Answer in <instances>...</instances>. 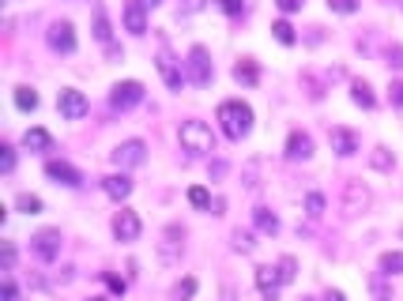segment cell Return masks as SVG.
Returning a JSON list of instances; mask_svg holds the SVG:
<instances>
[{"label": "cell", "instance_id": "obj_1", "mask_svg": "<svg viewBox=\"0 0 403 301\" xmlns=\"http://www.w3.org/2000/svg\"><path fill=\"white\" fill-rule=\"evenodd\" d=\"M219 125L222 132H227L230 139H245L249 132H252V109L245 106V102H222L219 106Z\"/></svg>", "mask_w": 403, "mask_h": 301}, {"label": "cell", "instance_id": "obj_2", "mask_svg": "<svg viewBox=\"0 0 403 301\" xmlns=\"http://www.w3.org/2000/svg\"><path fill=\"white\" fill-rule=\"evenodd\" d=\"M177 139H181V147L189 150V155H211L215 150V132L204 125V121H185V125L177 128Z\"/></svg>", "mask_w": 403, "mask_h": 301}, {"label": "cell", "instance_id": "obj_3", "mask_svg": "<svg viewBox=\"0 0 403 301\" xmlns=\"http://www.w3.org/2000/svg\"><path fill=\"white\" fill-rule=\"evenodd\" d=\"M185 75H189V83H196V87H208V83L215 79L211 53L204 49V45H192V49H189V61H185Z\"/></svg>", "mask_w": 403, "mask_h": 301}, {"label": "cell", "instance_id": "obj_4", "mask_svg": "<svg viewBox=\"0 0 403 301\" xmlns=\"http://www.w3.org/2000/svg\"><path fill=\"white\" fill-rule=\"evenodd\" d=\"M155 68H158V75H162V83H166L170 91H181L185 83H189V75H185L181 61H177V56L166 49V45H162V49H158V56H155Z\"/></svg>", "mask_w": 403, "mask_h": 301}, {"label": "cell", "instance_id": "obj_5", "mask_svg": "<svg viewBox=\"0 0 403 301\" xmlns=\"http://www.w3.org/2000/svg\"><path fill=\"white\" fill-rule=\"evenodd\" d=\"M109 102H114V109H132V106H139V102H144V83H139V79H121V83H114Z\"/></svg>", "mask_w": 403, "mask_h": 301}, {"label": "cell", "instance_id": "obj_6", "mask_svg": "<svg viewBox=\"0 0 403 301\" xmlns=\"http://www.w3.org/2000/svg\"><path fill=\"white\" fill-rule=\"evenodd\" d=\"M109 158L121 166V169H132V166H144V158H147V144L144 139H125L121 147L109 150Z\"/></svg>", "mask_w": 403, "mask_h": 301}, {"label": "cell", "instance_id": "obj_7", "mask_svg": "<svg viewBox=\"0 0 403 301\" xmlns=\"http://www.w3.org/2000/svg\"><path fill=\"white\" fill-rule=\"evenodd\" d=\"M31 249H34V256H38L42 263H53L61 256V230H38L31 238Z\"/></svg>", "mask_w": 403, "mask_h": 301}, {"label": "cell", "instance_id": "obj_8", "mask_svg": "<svg viewBox=\"0 0 403 301\" xmlns=\"http://www.w3.org/2000/svg\"><path fill=\"white\" fill-rule=\"evenodd\" d=\"M57 109H61V117L64 121H79V117H87V98H83V91H76V87H64L61 94H57Z\"/></svg>", "mask_w": 403, "mask_h": 301}, {"label": "cell", "instance_id": "obj_9", "mask_svg": "<svg viewBox=\"0 0 403 301\" xmlns=\"http://www.w3.org/2000/svg\"><path fill=\"white\" fill-rule=\"evenodd\" d=\"M365 207H370V188H365L362 181H347V188H343V215H347V219H358Z\"/></svg>", "mask_w": 403, "mask_h": 301}, {"label": "cell", "instance_id": "obj_10", "mask_svg": "<svg viewBox=\"0 0 403 301\" xmlns=\"http://www.w3.org/2000/svg\"><path fill=\"white\" fill-rule=\"evenodd\" d=\"M328 139H332V150H335L340 158H351V155H358V150H362L358 132H351V128H340V125H335L332 132H328Z\"/></svg>", "mask_w": 403, "mask_h": 301}, {"label": "cell", "instance_id": "obj_11", "mask_svg": "<svg viewBox=\"0 0 403 301\" xmlns=\"http://www.w3.org/2000/svg\"><path fill=\"white\" fill-rule=\"evenodd\" d=\"M50 45L57 53H76V26L68 23V19H61V23L50 26Z\"/></svg>", "mask_w": 403, "mask_h": 301}, {"label": "cell", "instance_id": "obj_12", "mask_svg": "<svg viewBox=\"0 0 403 301\" xmlns=\"http://www.w3.org/2000/svg\"><path fill=\"white\" fill-rule=\"evenodd\" d=\"M45 177L64 185V188H79L83 185V173L76 166H68V162H45Z\"/></svg>", "mask_w": 403, "mask_h": 301}, {"label": "cell", "instance_id": "obj_13", "mask_svg": "<svg viewBox=\"0 0 403 301\" xmlns=\"http://www.w3.org/2000/svg\"><path fill=\"white\" fill-rule=\"evenodd\" d=\"M114 238L117 241H136L139 238V215L136 211H125V207H121L114 215Z\"/></svg>", "mask_w": 403, "mask_h": 301}, {"label": "cell", "instance_id": "obj_14", "mask_svg": "<svg viewBox=\"0 0 403 301\" xmlns=\"http://www.w3.org/2000/svg\"><path fill=\"white\" fill-rule=\"evenodd\" d=\"M257 286H260V294H264V301H279V286H283L279 268H271V263L257 268Z\"/></svg>", "mask_w": 403, "mask_h": 301}, {"label": "cell", "instance_id": "obj_15", "mask_svg": "<svg viewBox=\"0 0 403 301\" xmlns=\"http://www.w3.org/2000/svg\"><path fill=\"white\" fill-rule=\"evenodd\" d=\"M125 31L128 34H144L147 31V8H144V0H128V4H125Z\"/></svg>", "mask_w": 403, "mask_h": 301}, {"label": "cell", "instance_id": "obj_16", "mask_svg": "<svg viewBox=\"0 0 403 301\" xmlns=\"http://www.w3.org/2000/svg\"><path fill=\"white\" fill-rule=\"evenodd\" d=\"M287 158H290V162H305V158H313V139H309L305 132H290Z\"/></svg>", "mask_w": 403, "mask_h": 301}, {"label": "cell", "instance_id": "obj_17", "mask_svg": "<svg viewBox=\"0 0 403 301\" xmlns=\"http://www.w3.org/2000/svg\"><path fill=\"white\" fill-rule=\"evenodd\" d=\"M102 188H106V196L109 200H128L132 196V181H128V173H109V177H102Z\"/></svg>", "mask_w": 403, "mask_h": 301}, {"label": "cell", "instance_id": "obj_18", "mask_svg": "<svg viewBox=\"0 0 403 301\" xmlns=\"http://www.w3.org/2000/svg\"><path fill=\"white\" fill-rule=\"evenodd\" d=\"M234 79H238L241 87H257V83H260L257 61H249V56H245V61H238V64H234Z\"/></svg>", "mask_w": 403, "mask_h": 301}, {"label": "cell", "instance_id": "obj_19", "mask_svg": "<svg viewBox=\"0 0 403 301\" xmlns=\"http://www.w3.org/2000/svg\"><path fill=\"white\" fill-rule=\"evenodd\" d=\"M177 233H181V230L170 226V230H166V241L158 245V256H162L166 263H177V260H181V241H177Z\"/></svg>", "mask_w": 403, "mask_h": 301}, {"label": "cell", "instance_id": "obj_20", "mask_svg": "<svg viewBox=\"0 0 403 301\" xmlns=\"http://www.w3.org/2000/svg\"><path fill=\"white\" fill-rule=\"evenodd\" d=\"M23 147L26 150H53V136L45 128H26L23 132Z\"/></svg>", "mask_w": 403, "mask_h": 301}, {"label": "cell", "instance_id": "obj_21", "mask_svg": "<svg viewBox=\"0 0 403 301\" xmlns=\"http://www.w3.org/2000/svg\"><path fill=\"white\" fill-rule=\"evenodd\" d=\"M252 222H257V230L264 233V238H275L279 233V219L268 211V207H252Z\"/></svg>", "mask_w": 403, "mask_h": 301}, {"label": "cell", "instance_id": "obj_22", "mask_svg": "<svg viewBox=\"0 0 403 301\" xmlns=\"http://www.w3.org/2000/svg\"><path fill=\"white\" fill-rule=\"evenodd\" d=\"M370 166H373V169H381V173H392V169H396V155H392V150L381 144V147H373V150H370Z\"/></svg>", "mask_w": 403, "mask_h": 301}, {"label": "cell", "instance_id": "obj_23", "mask_svg": "<svg viewBox=\"0 0 403 301\" xmlns=\"http://www.w3.org/2000/svg\"><path fill=\"white\" fill-rule=\"evenodd\" d=\"M351 98H354V106H362V109L377 106V98H373V91H370V83H365V79H354L351 83Z\"/></svg>", "mask_w": 403, "mask_h": 301}, {"label": "cell", "instance_id": "obj_24", "mask_svg": "<svg viewBox=\"0 0 403 301\" xmlns=\"http://www.w3.org/2000/svg\"><path fill=\"white\" fill-rule=\"evenodd\" d=\"M95 38L102 45H109V38H114V31H109V19H106V8L95 4Z\"/></svg>", "mask_w": 403, "mask_h": 301}, {"label": "cell", "instance_id": "obj_25", "mask_svg": "<svg viewBox=\"0 0 403 301\" xmlns=\"http://www.w3.org/2000/svg\"><path fill=\"white\" fill-rule=\"evenodd\" d=\"M15 106H20L23 113L38 109V91L34 87H15Z\"/></svg>", "mask_w": 403, "mask_h": 301}, {"label": "cell", "instance_id": "obj_26", "mask_svg": "<svg viewBox=\"0 0 403 301\" xmlns=\"http://www.w3.org/2000/svg\"><path fill=\"white\" fill-rule=\"evenodd\" d=\"M271 34H275V42H279V45H294V42H298L294 26H290L287 19H279V23H271Z\"/></svg>", "mask_w": 403, "mask_h": 301}, {"label": "cell", "instance_id": "obj_27", "mask_svg": "<svg viewBox=\"0 0 403 301\" xmlns=\"http://www.w3.org/2000/svg\"><path fill=\"white\" fill-rule=\"evenodd\" d=\"M381 275H403V252H384L381 256Z\"/></svg>", "mask_w": 403, "mask_h": 301}, {"label": "cell", "instance_id": "obj_28", "mask_svg": "<svg viewBox=\"0 0 403 301\" xmlns=\"http://www.w3.org/2000/svg\"><path fill=\"white\" fill-rule=\"evenodd\" d=\"M324 207H328V200H324L321 192H309V196H305V215H309V219H321Z\"/></svg>", "mask_w": 403, "mask_h": 301}, {"label": "cell", "instance_id": "obj_29", "mask_svg": "<svg viewBox=\"0 0 403 301\" xmlns=\"http://www.w3.org/2000/svg\"><path fill=\"white\" fill-rule=\"evenodd\" d=\"M189 203L200 207V211H208V207H211V192H208L204 185H192V188H189Z\"/></svg>", "mask_w": 403, "mask_h": 301}, {"label": "cell", "instance_id": "obj_30", "mask_svg": "<svg viewBox=\"0 0 403 301\" xmlns=\"http://www.w3.org/2000/svg\"><path fill=\"white\" fill-rule=\"evenodd\" d=\"M230 241H234V249H238V252H252V249H257V241H252L249 230H234Z\"/></svg>", "mask_w": 403, "mask_h": 301}, {"label": "cell", "instance_id": "obj_31", "mask_svg": "<svg viewBox=\"0 0 403 301\" xmlns=\"http://www.w3.org/2000/svg\"><path fill=\"white\" fill-rule=\"evenodd\" d=\"M15 207H20L23 215H38L42 211V200H38V196H31V192H23L20 200H15Z\"/></svg>", "mask_w": 403, "mask_h": 301}, {"label": "cell", "instance_id": "obj_32", "mask_svg": "<svg viewBox=\"0 0 403 301\" xmlns=\"http://www.w3.org/2000/svg\"><path fill=\"white\" fill-rule=\"evenodd\" d=\"M275 268H279V279H283V282H294V275H298V260L294 256H283Z\"/></svg>", "mask_w": 403, "mask_h": 301}, {"label": "cell", "instance_id": "obj_33", "mask_svg": "<svg viewBox=\"0 0 403 301\" xmlns=\"http://www.w3.org/2000/svg\"><path fill=\"white\" fill-rule=\"evenodd\" d=\"M328 8H332V12H340V15H354L358 12V0H328Z\"/></svg>", "mask_w": 403, "mask_h": 301}, {"label": "cell", "instance_id": "obj_34", "mask_svg": "<svg viewBox=\"0 0 403 301\" xmlns=\"http://www.w3.org/2000/svg\"><path fill=\"white\" fill-rule=\"evenodd\" d=\"M196 294V279H185V282H177V286H174V298L177 301H189Z\"/></svg>", "mask_w": 403, "mask_h": 301}, {"label": "cell", "instance_id": "obj_35", "mask_svg": "<svg viewBox=\"0 0 403 301\" xmlns=\"http://www.w3.org/2000/svg\"><path fill=\"white\" fill-rule=\"evenodd\" d=\"M0 169H4V173H12L15 169V147H0Z\"/></svg>", "mask_w": 403, "mask_h": 301}, {"label": "cell", "instance_id": "obj_36", "mask_svg": "<svg viewBox=\"0 0 403 301\" xmlns=\"http://www.w3.org/2000/svg\"><path fill=\"white\" fill-rule=\"evenodd\" d=\"M0 260H4V271H15V245L4 241V249H0Z\"/></svg>", "mask_w": 403, "mask_h": 301}, {"label": "cell", "instance_id": "obj_37", "mask_svg": "<svg viewBox=\"0 0 403 301\" xmlns=\"http://www.w3.org/2000/svg\"><path fill=\"white\" fill-rule=\"evenodd\" d=\"M4 301H20V290H15V279H12V271H4Z\"/></svg>", "mask_w": 403, "mask_h": 301}, {"label": "cell", "instance_id": "obj_38", "mask_svg": "<svg viewBox=\"0 0 403 301\" xmlns=\"http://www.w3.org/2000/svg\"><path fill=\"white\" fill-rule=\"evenodd\" d=\"M215 4H219L227 15H241V12H245V0H215Z\"/></svg>", "mask_w": 403, "mask_h": 301}, {"label": "cell", "instance_id": "obj_39", "mask_svg": "<svg viewBox=\"0 0 403 301\" xmlns=\"http://www.w3.org/2000/svg\"><path fill=\"white\" fill-rule=\"evenodd\" d=\"M177 8H181L185 15H196V12H204V8H208V0H177Z\"/></svg>", "mask_w": 403, "mask_h": 301}, {"label": "cell", "instance_id": "obj_40", "mask_svg": "<svg viewBox=\"0 0 403 301\" xmlns=\"http://www.w3.org/2000/svg\"><path fill=\"white\" fill-rule=\"evenodd\" d=\"M102 279H106V286L114 290V294H125V290H128V282L121 279V275H102Z\"/></svg>", "mask_w": 403, "mask_h": 301}, {"label": "cell", "instance_id": "obj_41", "mask_svg": "<svg viewBox=\"0 0 403 301\" xmlns=\"http://www.w3.org/2000/svg\"><path fill=\"white\" fill-rule=\"evenodd\" d=\"M370 286H373V298H377V301H388V286H384V279H381V275H373Z\"/></svg>", "mask_w": 403, "mask_h": 301}, {"label": "cell", "instance_id": "obj_42", "mask_svg": "<svg viewBox=\"0 0 403 301\" xmlns=\"http://www.w3.org/2000/svg\"><path fill=\"white\" fill-rule=\"evenodd\" d=\"M388 64L392 68H403V45H388Z\"/></svg>", "mask_w": 403, "mask_h": 301}, {"label": "cell", "instance_id": "obj_43", "mask_svg": "<svg viewBox=\"0 0 403 301\" xmlns=\"http://www.w3.org/2000/svg\"><path fill=\"white\" fill-rule=\"evenodd\" d=\"M388 98H392V106H400V109H403V83H400V79L388 87Z\"/></svg>", "mask_w": 403, "mask_h": 301}, {"label": "cell", "instance_id": "obj_44", "mask_svg": "<svg viewBox=\"0 0 403 301\" xmlns=\"http://www.w3.org/2000/svg\"><path fill=\"white\" fill-rule=\"evenodd\" d=\"M227 162H222V158H215V162H211V177H215V181H219V177H227Z\"/></svg>", "mask_w": 403, "mask_h": 301}, {"label": "cell", "instance_id": "obj_45", "mask_svg": "<svg viewBox=\"0 0 403 301\" xmlns=\"http://www.w3.org/2000/svg\"><path fill=\"white\" fill-rule=\"evenodd\" d=\"M275 4H279V12H298V8H302V0H275Z\"/></svg>", "mask_w": 403, "mask_h": 301}, {"label": "cell", "instance_id": "obj_46", "mask_svg": "<svg viewBox=\"0 0 403 301\" xmlns=\"http://www.w3.org/2000/svg\"><path fill=\"white\" fill-rule=\"evenodd\" d=\"M324 301H347V298H343V290H328Z\"/></svg>", "mask_w": 403, "mask_h": 301}, {"label": "cell", "instance_id": "obj_47", "mask_svg": "<svg viewBox=\"0 0 403 301\" xmlns=\"http://www.w3.org/2000/svg\"><path fill=\"white\" fill-rule=\"evenodd\" d=\"M158 4H162V0H144V8H158Z\"/></svg>", "mask_w": 403, "mask_h": 301}, {"label": "cell", "instance_id": "obj_48", "mask_svg": "<svg viewBox=\"0 0 403 301\" xmlns=\"http://www.w3.org/2000/svg\"><path fill=\"white\" fill-rule=\"evenodd\" d=\"M87 301H106V298H87Z\"/></svg>", "mask_w": 403, "mask_h": 301}]
</instances>
